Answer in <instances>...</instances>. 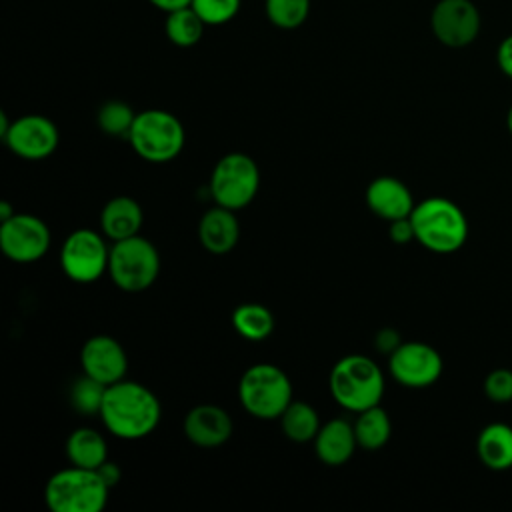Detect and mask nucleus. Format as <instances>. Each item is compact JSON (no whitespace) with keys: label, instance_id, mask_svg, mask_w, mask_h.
<instances>
[{"label":"nucleus","instance_id":"a211bd4d","mask_svg":"<svg viewBox=\"0 0 512 512\" xmlns=\"http://www.w3.org/2000/svg\"><path fill=\"white\" fill-rule=\"evenodd\" d=\"M312 442L318 460L326 466L346 464L358 448L354 424L346 418H332L324 422Z\"/></svg>","mask_w":512,"mask_h":512},{"label":"nucleus","instance_id":"f257e3e1","mask_svg":"<svg viewBox=\"0 0 512 512\" xmlns=\"http://www.w3.org/2000/svg\"><path fill=\"white\" fill-rule=\"evenodd\" d=\"M104 428L120 440H140L156 430L162 418L158 396L136 380H118L106 386L100 414Z\"/></svg>","mask_w":512,"mask_h":512},{"label":"nucleus","instance_id":"1a4fd4ad","mask_svg":"<svg viewBox=\"0 0 512 512\" xmlns=\"http://www.w3.org/2000/svg\"><path fill=\"white\" fill-rule=\"evenodd\" d=\"M108 238L92 228H78L60 248V268L76 284H90L108 274Z\"/></svg>","mask_w":512,"mask_h":512},{"label":"nucleus","instance_id":"473e14b6","mask_svg":"<svg viewBox=\"0 0 512 512\" xmlns=\"http://www.w3.org/2000/svg\"><path fill=\"white\" fill-rule=\"evenodd\" d=\"M496 62H498V68H500L508 78H512V34L506 36V38L498 44Z\"/></svg>","mask_w":512,"mask_h":512},{"label":"nucleus","instance_id":"f03ea898","mask_svg":"<svg viewBox=\"0 0 512 512\" xmlns=\"http://www.w3.org/2000/svg\"><path fill=\"white\" fill-rule=\"evenodd\" d=\"M416 242L436 254H452L468 240V218L462 208L442 196L416 202L410 214Z\"/></svg>","mask_w":512,"mask_h":512},{"label":"nucleus","instance_id":"0eeeda50","mask_svg":"<svg viewBox=\"0 0 512 512\" xmlns=\"http://www.w3.org/2000/svg\"><path fill=\"white\" fill-rule=\"evenodd\" d=\"M160 274V254L156 246L136 234L118 242H110L108 276L116 288L128 294L148 290Z\"/></svg>","mask_w":512,"mask_h":512},{"label":"nucleus","instance_id":"aec40b11","mask_svg":"<svg viewBox=\"0 0 512 512\" xmlns=\"http://www.w3.org/2000/svg\"><path fill=\"white\" fill-rule=\"evenodd\" d=\"M476 454L488 470L512 468V426L506 422L486 424L476 438Z\"/></svg>","mask_w":512,"mask_h":512},{"label":"nucleus","instance_id":"4be33fe9","mask_svg":"<svg viewBox=\"0 0 512 512\" xmlns=\"http://www.w3.org/2000/svg\"><path fill=\"white\" fill-rule=\"evenodd\" d=\"M352 424H354L358 448H362V450H370V452L380 450L388 444V440L392 436L390 416L380 404L358 412L356 420Z\"/></svg>","mask_w":512,"mask_h":512},{"label":"nucleus","instance_id":"39448f33","mask_svg":"<svg viewBox=\"0 0 512 512\" xmlns=\"http://www.w3.org/2000/svg\"><path fill=\"white\" fill-rule=\"evenodd\" d=\"M238 398L242 408L258 420H278L292 398L288 374L270 362L248 366L238 380Z\"/></svg>","mask_w":512,"mask_h":512},{"label":"nucleus","instance_id":"5701e85b","mask_svg":"<svg viewBox=\"0 0 512 512\" xmlns=\"http://www.w3.org/2000/svg\"><path fill=\"white\" fill-rule=\"evenodd\" d=\"M274 314L268 306L258 302L238 304L232 312V326L238 336L250 342H262L274 332Z\"/></svg>","mask_w":512,"mask_h":512},{"label":"nucleus","instance_id":"a878e982","mask_svg":"<svg viewBox=\"0 0 512 512\" xmlns=\"http://www.w3.org/2000/svg\"><path fill=\"white\" fill-rule=\"evenodd\" d=\"M264 12L272 26L296 30L308 20L310 0H264Z\"/></svg>","mask_w":512,"mask_h":512},{"label":"nucleus","instance_id":"7ed1b4c3","mask_svg":"<svg viewBox=\"0 0 512 512\" xmlns=\"http://www.w3.org/2000/svg\"><path fill=\"white\" fill-rule=\"evenodd\" d=\"M328 390L336 404L348 412H362L380 404L386 382L382 368L364 354L342 356L330 370Z\"/></svg>","mask_w":512,"mask_h":512},{"label":"nucleus","instance_id":"c85d7f7f","mask_svg":"<svg viewBox=\"0 0 512 512\" xmlns=\"http://www.w3.org/2000/svg\"><path fill=\"white\" fill-rule=\"evenodd\" d=\"M242 0H192V8L206 22V26H220L236 18Z\"/></svg>","mask_w":512,"mask_h":512},{"label":"nucleus","instance_id":"c756f323","mask_svg":"<svg viewBox=\"0 0 512 512\" xmlns=\"http://www.w3.org/2000/svg\"><path fill=\"white\" fill-rule=\"evenodd\" d=\"M484 394L494 404H508L512 402V370L496 368L486 374L484 378Z\"/></svg>","mask_w":512,"mask_h":512},{"label":"nucleus","instance_id":"412c9836","mask_svg":"<svg viewBox=\"0 0 512 512\" xmlns=\"http://www.w3.org/2000/svg\"><path fill=\"white\" fill-rule=\"evenodd\" d=\"M64 452L70 464L90 470H98L108 460V444L104 436L90 426L74 428L66 438Z\"/></svg>","mask_w":512,"mask_h":512},{"label":"nucleus","instance_id":"9b49d317","mask_svg":"<svg viewBox=\"0 0 512 512\" xmlns=\"http://www.w3.org/2000/svg\"><path fill=\"white\" fill-rule=\"evenodd\" d=\"M390 376L404 388H428L438 382L444 370V362L440 352L418 340L402 342L388 356Z\"/></svg>","mask_w":512,"mask_h":512},{"label":"nucleus","instance_id":"f3484780","mask_svg":"<svg viewBox=\"0 0 512 512\" xmlns=\"http://www.w3.org/2000/svg\"><path fill=\"white\" fill-rule=\"evenodd\" d=\"M198 240L210 254H228L240 240V224L236 212L218 204L208 208L198 222Z\"/></svg>","mask_w":512,"mask_h":512},{"label":"nucleus","instance_id":"6ab92c4d","mask_svg":"<svg viewBox=\"0 0 512 512\" xmlns=\"http://www.w3.org/2000/svg\"><path fill=\"white\" fill-rule=\"evenodd\" d=\"M144 222V212L138 200L132 196L110 198L100 212V230L110 242H118L140 234Z\"/></svg>","mask_w":512,"mask_h":512},{"label":"nucleus","instance_id":"72a5a7b5","mask_svg":"<svg viewBox=\"0 0 512 512\" xmlns=\"http://www.w3.org/2000/svg\"><path fill=\"white\" fill-rule=\"evenodd\" d=\"M98 472H100L102 480H104L110 488H114V486L120 482V478H122L120 466H118L116 462H112V460H106V462L98 468Z\"/></svg>","mask_w":512,"mask_h":512},{"label":"nucleus","instance_id":"7c9ffc66","mask_svg":"<svg viewBox=\"0 0 512 512\" xmlns=\"http://www.w3.org/2000/svg\"><path fill=\"white\" fill-rule=\"evenodd\" d=\"M402 344V338H400V332L390 328V326H384L376 332L374 336V348L380 352V354H386L390 356L398 346Z\"/></svg>","mask_w":512,"mask_h":512},{"label":"nucleus","instance_id":"393cba45","mask_svg":"<svg viewBox=\"0 0 512 512\" xmlns=\"http://www.w3.org/2000/svg\"><path fill=\"white\" fill-rule=\"evenodd\" d=\"M204 28H206V22L198 16V12L192 6L178 8L166 14V22H164L166 38L178 48H190L198 44L204 34Z\"/></svg>","mask_w":512,"mask_h":512},{"label":"nucleus","instance_id":"e433bc0d","mask_svg":"<svg viewBox=\"0 0 512 512\" xmlns=\"http://www.w3.org/2000/svg\"><path fill=\"white\" fill-rule=\"evenodd\" d=\"M10 124H12V120H8L6 112H0V136H4L8 132Z\"/></svg>","mask_w":512,"mask_h":512},{"label":"nucleus","instance_id":"9d476101","mask_svg":"<svg viewBox=\"0 0 512 512\" xmlns=\"http://www.w3.org/2000/svg\"><path fill=\"white\" fill-rule=\"evenodd\" d=\"M52 242L48 224L26 212H16L0 222V248L16 264H32L46 256Z\"/></svg>","mask_w":512,"mask_h":512},{"label":"nucleus","instance_id":"ddd939ff","mask_svg":"<svg viewBox=\"0 0 512 512\" xmlns=\"http://www.w3.org/2000/svg\"><path fill=\"white\" fill-rule=\"evenodd\" d=\"M2 140L12 154L24 160H44L58 148L60 134L48 116L24 114L12 120Z\"/></svg>","mask_w":512,"mask_h":512},{"label":"nucleus","instance_id":"2f4dec72","mask_svg":"<svg viewBox=\"0 0 512 512\" xmlns=\"http://www.w3.org/2000/svg\"><path fill=\"white\" fill-rule=\"evenodd\" d=\"M388 236H390V240H392L394 244H408V242L416 240V234H414V226H412L410 216L392 220L390 226H388Z\"/></svg>","mask_w":512,"mask_h":512},{"label":"nucleus","instance_id":"4c0bfd02","mask_svg":"<svg viewBox=\"0 0 512 512\" xmlns=\"http://www.w3.org/2000/svg\"><path fill=\"white\" fill-rule=\"evenodd\" d=\"M506 128H508V132H510V136H512V106H510L508 112H506Z\"/></svg>","mask_w":512,"mask_h":512},{"label":"nucleus","instance_id":"c9c22d12","mask_svg":"<svg viewBox=\"0 0 512 512\" xmlns=\"http://www.w3.org/2000/svg\"><path fill=\"white\" fill-rule=\"evenodd\" d=\"M16 214V210L12 208V204L10 202H0V222H4V220H8V218H12Z\"/></svg>","mask_w":512,"mask_h":512},{"label":"nucleus","instance_id":"f704fd0d","mask_svg":"<svg viewBox=\"0 0 512 512\" xmlns=\"http://www.w3.org/2000/svg\"><path fill=\"white\" fill-rule=\"evenodd\" d=\"M154 8H158V10H162V12H174V10H178V8H186V6H190L192 4V0H148Z\"/></svg>","mask_w":512,"mask_h":512},{"label":"nucleus","instance_id":"b1692460","mask_svg":"<svg viewBox=\"0 0 512 512\" xmlns=\"http://www.w3.org/2000/svg\"><path fill=\"white\" fill-rule=\"evenodd\" d=\"M278 420L284 436L298 444L312 442L322 426L316 408L304 400H292Z\"/></svg>","mask_w":512,"mask_h":512},{"label":"nucleus","instance_id":"4468645a","mask_svg":"<svg viewBox=\"0 0 512 512\" xmlns=\"http://www.w3.org/2000/svg\"><path fill=\"white\" fill-rule=\"evenodd\" d=\"M82 374L110 386L128 372V354L124 346L108 334L90 336L80 348Z\"/></svg>","mask_w":512,"mask_h":512},{"label":"nucleus","instance_id":"2eb2a0df","mask_svg":"<svg viewBox=\"0 0 512 512\" xmlns=\"http://www.w3.org/2000/svg\"><path fill=\"white\" fill-rule=\"evenodd\" d=\"M182 430L194 446L218 448L230 440L234 424L224 408L216 404H198L186 412Z\"/></svg>","mask_w":512,"mask_h":512},{"label":"nucleus","instance_id":"20e7f679","mask_svg":"<svg viewBox=\"0 0 512 512\" xmlns=\"http://www.w3.org/2000/svg\"><path fill=\"white\" fill-rule=\"evenodd\" d=\"M110 486L98 470L70 464L54 472L44 486V502L52 512H102Z\"/></svg>","mask_w":512,"mask_h":512},{"label":"nucleus","instance_id":"dca6fc26","mask_svg":"<svg viewBox=\"0 0 512 512\" xmlns=\"http://www.w3.org/2000/svg\"><path fill=\"white\" fill-rule=\"evenodd\" d=\"M364 198L368 210L386 222L410 216L416 206L410 188L394 176H376L366 186Z\"/></svg>","mask_w":512,"mask_h":512},{"label":"nucleus","instance_id":"cd10ccee","mask_svg":"<svg viewBox=\"0 0 512 512\" xmlns=\"http://www.w3.org/2000/svg\"><path fill=\"white\" fill-rule=\"evenodd\" d=\"M104 394H106V384L82 374L80 378L74 380L70 388V404L78 414L94 416V414H100Z\"/></svg>","mask_w":512,"mask_h":512},{"label":"nucleus","instance_id":"423d86ee","mask_svg":"<svg viewBox=\"0 0 512 512\" xmlns=\"http://www.w3.org/2000/svg\"><path fill=\"white\" fill-rule=\"evenodd\" d=\"M132 150L146 162H172L184 148L186 132L182 122L168 110L148 108L136 112L134 124L128 132Z\"/></svg>","mask_w":512,"mask_h":512},{"label":"nucleus","instance_id":"bb28decb","mask_svg":"<svg viewBox=\"0 0 512 512\" xmlns=\"http://www.w3.org/2000/svg\"><path fill=\"white\" fill-rule=\"evenodd\" d=\"M134 118H136V112L124 100H106L96 112V122L100 130L116 138H122V136L128 138Z\"/></svg>","mask_w":512,"mask_h":512},{"label":"nucleus","instance_id":"f8f14e48","mask_svg":"<svg viewBox=\"0 0 512 512\" xmlns=\"http://www.w3.org/2000/svg\"><path fill=\"white\" fill-rule=\"evenodd\" d=\"M430 28L440 44L464 48L480 32V12L470 0H440L432 8Z\"/></svg>","mask_w":512,"mask_h":512},{"label":"nucleus","instance_id":"6e6552de","mask_svg":"<svg viewBox=\"0 0 512 512\" xmlns=\"http://www.w3.org/2000/svg\"><path fill=\"white\" fill-rule=\"evenodd\" d=\"M258 188L260 168L244 152H228L212 168L208 190L218 206L238 212L256 198Z\"/></svg>","mask_w":512,"mask_h":512}]
</instances>
